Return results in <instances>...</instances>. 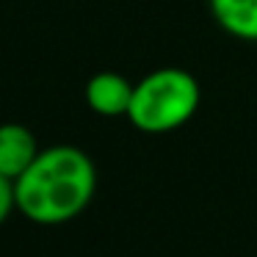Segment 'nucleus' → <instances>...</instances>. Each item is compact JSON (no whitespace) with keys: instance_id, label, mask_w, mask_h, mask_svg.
I'll list each match as a JSON object with an SVG mask.
<instances>
[{"instance_id":"f257e3e1","label":"nucleus","mask_w":257,"mask_h":257,"mask_svg":"<svg viewBox=\"0 0 257 257\" xmlns=\"http://www.w3.org/2000/svg\"><path fill=\"white\" fill-rule=\"evenodd\" d=\"M97 191L94 161L72 144L39 150L36 161L14 180L17 210L28 221L56 227L78 218Z\"/></svg>"},{"instance_id":"f03ea898","label":"nucleus","mask_w":257,"mask_h":257,"mask_svg":"<svg viewBox=\"0 0 257 257\" xmlns=\"http://www.w3.org/2000/svg\"><path fill=\"white\" fill-rule=\"evenodd\" d=\"M202 100L199 80L180 67H161L147 72L133 89L127 119L136 130L150 136L180 130L194 119Z\"/></svg>"},{"instance_id":"7ed1b4c3","label":"nucleus","mask_w":257,"mask_h":257,"mask_svg":"<svg viewBox=\"0 0 257 257\" xmlns=\"http://www.w3.org/2000/svg\"><path fill=\"white\" fill-rule=\"evenodd\" d=\"M133 89L136 83H130L124 75L119 72H97L86 80V105L100 116H127L130 102H133Z\"/></svg>"},{"instance_id":"20e7f679","label":"nucleus","mask_w":257,"mask_h":257,"mask_svg":"<svg viewBox=\"0 0 257 257\" xmlns=\"http://www.w3.org/2000/svg\"><path fill=\"white\" fill-rule=\"evenodd\" d=\"M39 155V141L25 124L6 122L0 124V174L17 180Z\"/></svg>"},{"instance_id":"39448f33","label":"nucleus","mask_w":257,"mask_h":257,"mask_svg":"<svg viewBox=\"0 0 257 257\" xmlns=\"http://www.w3.org/2000/svg\"><path fill=\"white\" fill-rule=\"evenodd\" d=\"M210 12L224 34L257 42V0H210Z\"/></svg>"},{"instance_id":"423d86ee","label":"nucleus","mask_w":257,"mask_h":257,"mask_svg":"<svg viewBox=\"0 0 257 257\" xmlns=\"http://www.w3.org/2000/svg\"><path fill=\"white\" fill-rule=\"evenodd\" d=\"M17 207V196H14V180L0 174V224L12 216V210Z\"/></svg>"}]
</instances>
